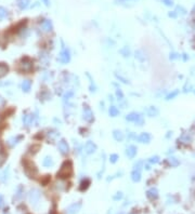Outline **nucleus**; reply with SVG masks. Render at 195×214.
<instances>
[{"label":"nucleus","instance_id":"1","mask_svg":"<svg viewBox=\"0 0 195 214\" xmlns=\"http://www.w3.org/2000/svg\"><path fill=\"white\" fill-rule=\"evenodd\" d=\"M73 167H72V162L70 161H66L62 164L60 171L57 173V176H60L61 178H66L70 177L72 172H73Z\"/></svg>","mask_w":195,"mask_h":214},{"label":"nucleus","instance_id":"2","mask_svg":"<svg viewBox=\"0 0 195 214\" xmlns=\"http://www.w3.org/2000/svg\"><path fill=\"white\" fill-rule=\"evenodd\" d=\"M83 118L85 121H87L88 123H92L94 120V115L92 109L89 107V105H83Z\"/></svg>","mask_w":195,"mask_h":214},{"label":"nucleus","instance_id":"3","mask_svg":"<svg viewBox=\"0 0 195 214\" xmlns=\"http://www.w3.org/2000/svg\"><path fill=\"white\" fill-rule=\"evenodd\" d=\"M40 197H41V193L37 188H33L31 189L28 193V200L33 206H37L40 201Z\"/></svg>","mask_w":195,"mask_h":214},{"label":"nucleus","instance_id":"4","mask_svg":"<svg viewBox=\"0 0 195 214\" xmlns=\"http://www.w3.org/2000/svg\"><path fill=\"white\" fill-rule=\"evenodd\" d=\"M38 118L37 115H34V113H23V117H22V121H23V126H26V128H29L31 126H33L35 122V119Z\"/></svg>","mask_w":195,"mask_h":214},{"label":"nucleus","instance_id":"5","mask_svg":"<svg viewBox=\"0 0 195 214\" xmlns=\"http://www.w3.org/2000/svg\"><path fill=\"white\" fill-rule=\"evenodd\" d=\"M59 59H60V62L62 63V64H67L70 61V50L67 49V46H64L63 42H62V49H61Z\"/></svg>","mask_w":195,"mask_h":214},{"label":"nucleus","instance_id":"6","mask_svg":"<svg viewBox=\"0 0 195 214\" xmlns=\"http://www.w3.org/2000/svg\"><path fill=\"white\" fill-rule=\"evenodd\" d=\"M33 67H34V63L29 57H24L21 61V63H20V69L22 72H28L33 69Z\"/></svg>","mask_w":195,"mask_h":214},{"label":"nucleus","instance_id":"7","mask_svg":"<svg viewBox=\"0 0 195 214\" xmlns=\"http://www.w3.org/2000/svg\"><path fill=\"white\" fill-rule=\"evenodd\" d=\"M126 120L127 121H130V122H135V124H138V126H142L143 124V118L141 116L140 113H128L127 116H126Z\"/></svg>","mask_w":195,"mask_h":214},{"label":"nucleus","instance_id":"8","mask_svg":"<svg viewBox=\"0 0 195 214\" xmlns=\"http://www.w3.org/2000/svg\"><path fill=\"white\" fill-rule=\"evenodd\" d=\"M57 148H59V150H60V152L62 155H67L68 152H70V146H68L67 142L65 139H61L60 142H59Z\"/></svg>","mask_w":195,"mask_h":214},{"label":"nucleus","instance_id":"9","mask_svg":"<svg viewBox=\"0 0 195 214\" xmlns=\"http://www.w3.org/2000/svg\"><path fill=\"white\" fill-rule=\"evenodd\" d=\"M85 152H86L87 155H92V154H94L96 150V145L94 144L92 141H88V142L85 144Z\"/></svg>","mask_w":195,"mask_h":214},{"label":"nucleus","instance_id":"10","mask_svg":"<svg viewBox=\"0 0 195 214\" xmlns=\"http://www.w3.org/2000/svg\"><path fill=\"white\" fill-rule=\"evenodd\" d=\"M80 208H81L80 202H76V203L70 204V206H68L67 210H66V213L67 214H77L78 212H79V210H80Z\"/></svg>","mask_w":195,"mask_h":214},{"label":"nucleus","instance_id":"11","mask_svg":"<svg viewBox=\"0 0 195 214\" xmlns=\"http://www.w3.org/2000/svg\"><path fill=\"white\" fill-rule=\"evenodd\" d=\"M40 26H41L42 30L46 31V33H49V31H51L52 29H53V24H52V22L50 21V20H47V18L41 22Z\"/></svg>","mask_w":195,"mask_h":214},{"label":"nucleus","instance_id":"12","mask_svg":"<svg viewBox=\"0 0 195 214\" xmlns=\"http://www.w3.org/2000/svg\"><path fill=\"white\" fill-rule=\"evenodd\" d=\"M22 139H23V136H22V135H16V136H12V137H10V139H8L7 144H8L10 147H14V146H16V145H18V143L21 142Z\"/></svg>","mask_w":195,"mask_h":214},{"label":"nucleus","instance_id":"13","mask_svg":"<svg viewBox=\"0 0 195 214\" xmlns=\"http://www.w3.org/2000/svg\"><path fill=\"white\" fill-rule=\"evenodd\" d=\"M135 155H137V147L133 146V145L128 146L127 149H126V156H127L129 159H132V158L135 157Z\"/></svg>","mask_w":195,"mask_h":214},{"label":"nucleus","instance_id":"14","mask_svg":"<svg viewBox=\"0 0 195 214\" xmlns=\"http://www.w3.org/2000/svg\"><path fill=\"white\" fill-rule=\"evenodd\" d=\"M138 141L140 143H150L151 141V135L148 134V133H141L140 135L138 136Z\"/></svg>","mask_w":195,"mask_h":214},{"label":"nucleus","instance_id":"15","mask_svg":"<svg viewBox=\"0 0 195 214\" xmlns=\"http://www.w3.org/2000/svg\"><path fill=\"white\" fill-rule=\"evenodd\" d=\"M113 137H114V139L117 141V142H122L125 136H124V133H122L120 130H114V131H113Z\"/></svg>","mask_w":195,"mask_h":214},{"label":"nucleus","instance_id":"16","mask_svg":"<svg viewBox=\"0 0 195 214\" xmlns=\"http://www.w3.org/2000/svg\"><path fill=\"white\" fill-rule=\"evenodd\" d=\"M131 180H133V182H140L141 180V172L140 170H135V169H133V171L131 172Z\"/></svg>","mask_w":195,"mask_h":214},{"label":"nucleus","instance_id":"17","mask_svg":"<svg viewBox=\"0 0 195 214\" xmlns=\"http://www.w3.org/2000/svg\"><path fill=\"white\" fill-rule=\"evenodd\" d=\"M146 196L150 199H156L158 197V191H157L156 188H151L146 191Z\"/></svg>","mask_w":195,"mask_h":214},{"label":"nucleus","instance_id":"18","mask_svg":"<svg viewBox=\"0 0 195 214\" xmlns=\"http://www.w3.org/2000/svg\"><path fill=\"white\" fill-rule=\"evenodd\" d=\"M31 88V80H28V79L23 80V82H22V90H23L24 92H29Z\"/></svg>","mask_w":195,"mask_h":214},{"label":"nucleus","instance_id":"19","mask_svg":"<svg viewBox=\"0 0 195 214\" xmlns=\"http://www.w3.org/2000/svg\"><path fill=\"white\" fill-rule=\"evenodd\" d=\"M31 0H18V5L21 10H25L29 7Z\"/></svg>","mask_w":195,"mask_h":214},{"label":"nucleus","instance_id":"20","mask_svg":"<svg viewBox=\"0 0 195 214\" xmlns=\"http://www.w3.org/2000/svg\"><path fill=\"white\" fill-rule=\"evenodd\" d=\"M109 116L111 117H117L118 115H119V109L117 108L116 106L112 105L109 108Z\"/></svg>","mask_w":195,"mask_h":214},{"label":"nucleus","instance_id":"21","mask_svg":"<svg viewBox=\"0 0 195 214\" xmlns=\"http://www.w3.org/2000/svg\"><path fill=\"white\" fill-rule=\"evenodd\" d=\"M53 159H52L51 157H49V156H47V157H44V161H42V165L44 167H46V168H50V167H52L53 165Z\"/></svg>","mask_w":195,"mask_h":214},{"label":"nucleus","instance_id":"22","mask_svg":"<svg viewBox=\"0 0 195 214\" xmlns=\"http://www.w3.org/2000/svg\"><path fill=\"white\" fill-rule=\"evenodd\" d=\"M9 72V67L5 64H0V78L7 75V72Z\"/></svg>","mask_w":195,"mask_h":214},{"label":"nucleus","instance_id":"23","mask_svg":"<svg viewBox=\"0 0 195 214\" xmlns=\"http://www.w3.org/2000/svg\"><path fill=\"white\" fill-rule=\"evenodd\" d=\"M148 115L150 117H155V116H157L158 115V110L156 109V107H150V108L148 109Z\"/></svg>","mask_w":195,"mask_h":214},{"label":"nucleus","instance_id":"24","mask_svg":"<svg viewBox=\"0 0 195 214\" xmlns=\"http://www.w3.org/2000/svg\"><path fill=\"white\" fill-rule=\"evenodd\" d=\"M73 95H74V91L73 90H67L66 92H65L64 95H63V101L64 102L68 101L70 97H73Z\"/></svg>","mask_w":195,"mask_h":214},{"label":"nucleus","instance_id":"25","mask_svg":"<svg viewBox=\"0 0 195 214\" xmlns=\"http://www.w3.org/2000/svg\"><path fill=\"white\" fill-rule=\"evenodd\" d=\"M8 15H9L8 10L0 5V20H3V18H5Z\"/></svg>","mask_w":195,"mask_h":214},{"label":"nucleus","instance_id":"26","mask_svg":"<svg viewBox=\"0 0 195 214\" xmlns=\"http://www.w3.org/2000/svg\"><path fill=\"white\" fill-rule=\"evenodd\" d=\"M90 185V180H88V178H86V180H83V182L80 183V190H85V189L88 188V186Z\"/></svg>","mask_w":195,"mask_h":214},{"label":"nucleus","instance_id":"27","mask_svg":"<svg viewBox=\"0 0 195 214\" xmlns=\"http://www.w3.org/2000/svg\"><path fill=\"white\" fill-rule=\"evenodd\" d=\"M59 135H60V133L57 131H53V130H52V131H49V133H48V137H49V139H51V141L55 139Z\"/></svg>","mask_w":195,"mask_h":214},{"label":"nucleus","instance_id":"28","mask_svg":"<svg viewBox=\"0 0 195 214\" xmlns=\"http://www.w3.org/2000/svg\"><path fill=\"white\" fill-rule=\"evenodd\" d=\"M9 173H10V169L9 168H7L5 171H3L2 176H1V180H2V182H5V180L9 178Z\"/></svg>","mask_w":195,"mask_h":214},{"label":"nucleus","instance_id":"29","mask_svg":"<svg viewBox=\"0 0 195 214\" xmlns=\"http://www.w3.org/2000/svg\"><path fill=\"white\" fill-rule=\"evenodd\" d=\"M23 193H24V189L22 186H18V189H16V195H15V198L16 199H20L22 196H23Z\"/></svg>","mask_w":195,"mask_h":214},{"label":"nucleus","instance_id":"30","mask_svg":"<svg viewBox=\"0 0 195 214\" xmlns=\"http://www.w3.org/2000/svg\"><path fill=\"white\" fill-rule=\"evenodd\" d=\"M87 76H88V78L90 79V87H89V89H90L91 92H96V85H94L93 80H92V78H91V76L89 75V74H87Z\"/></svg>","mask_w":195,"mask_h":214},{"label":"nucleus","instance_id":"31","mask_svg":"<svg viewBox=\"0 0 195 214\" xmlns=\"http://www.w3.org/2000/svg\"><path fill=\"white\" fill-rule=\"evenodd\" d=\"M5 159H7V155H5V152H0V167L5 162Z\"/></svg>","mask_w":195,"mask_h":214},{"label":"nucleus","instance_id":"32","mask_svg":"<svg viewBox=\"0 0 195 214\" xmlns=\"http://www.w3.org/2000/svg\"><path fill=\"white\" fill-rule=\"evenodd\" d=\"M116 96L118 98V101H122V98H124V93L120 89H116Z\"/></svg>","mask_w":195,"mask_h":214},{"label":"nucleus","instance_id":"33","mask_svg":"<svg viewBox=\"0 0 195 214\" xmlns=\"http://www.w3.org/2000/svg\"><path fill=\"white\" fill-rule=\"evenodd\" d=\"M120 53H122L124 56H129V54H130V52H129V49H128L127 46H125V48H122V50H120Z\"/></svg>","mask_w":195,"mask_h":214},{"label":"nucleus","instance_id":"34","mask_svg":"<svg viewBox=\"0 0 195 214\" xmlns=\"http://www.w3.org/2000/svg\"><path fill=\"white\" fill-rule=\"evenodd\" d=\"M118 155H117V154H112V155L109 156V161H111V162L112 163H115L117 161V160H118Z\"/></svg>","mask_w":195,"mask_h":214},{"label":"nucleus","instance_id":"35","mask_svg":"<svg viewBox=\"0 0 195 214\" xmlns=\"http://www.w3.org/2000/svg\"><path fill=\"white\" fill-rule=\"evenodd\" d=\"M169 163L171 165H174V167H176V165L179 164V161L176 158H169Z\"/></svg>","mask_w":195,"mask_h":214},{"label":"nucleus","instance_id":"36","mask_svg":"<svg viewBox=\"0 0 195 214\" xmlns=\"http://www.w3.org/2000/svg\"><path fill=\"white\" fill-rule=\"evenodd\" d=\"M159 161V158L157 157V156H155V157H152L151 159H150V162L151 163H157Z\"/></svg>","mask_w":195,"mask_h":214},{"label":"nucleus","instance_id":"37","mask_svg":"<svg viewBox=\"0 0 195 214\" xmlns=\"http://www.w3.org/2000/svg\"><path fill=\"white\" fill-rule=\"evenodd\" d=\"M5 105V98H3L2 96H0V108H2V107H3Z\"/></svg>","mask_w":195,"mask_h":214},{"label":"nucleus","instance_id":"38","mask_svg":"<svg viewBox=\"0 0 195 214\" xmlns=\"http://www.w3.org/2000/svg\"><path fill=\"white\" fill-rule=\"evenodd\" d=\"M116 77L118 78L119 80H122V82H124V83H128V80L127 79H125L124 77H122V76H119V75H117L116 74Z\"/></svg>","mask_w":195,"mask_h":214},{"label":"nucleus","instance_id":"39","mask_svg":"<svg viewBox=\"0 0 195 214\" xmlns=\"http://www.w3.org/2000/svg\"><path fill=\"white\" fill-rule=\"evenodd\" d=\"M122 193H117L116 196L113 197V199H114V200H118V199H122Z\"/></svg>","mask_w":195,"mask_h":214},{"label":"nucleus","instance_id":"40","mask_svg":"<svg viewBox=\"0 0 195 214\" xmlns=\"http://www.w3.org/2000/svg\"><path fill=\"white\" fill-rule=\"evenodd\" d=\"M177 94H178V91H174V93H171V94H169V95L167 96V100H170V98L174 97V96L177 95Z\"/></svg>","mask_w":195,"mask_h":214},{"label":"nucleus","instance_id":"41","mask_svg":"<svg viewBox=\"0 0 195 214\" xmlns=\"http://www.w3.org/2000/svg\"><path fill=\"white\" fill-rule=\"evenodd\" d=\"M41 1L44 3V5H47V7H49L50 5V0H41Z\"/></svg>","mask_w":195,"mask_h":214},{"label":"nucleus","instance_id":"42","mask_svg":"<svg viewBox=\"0 0 195 214\" xmlns=\"http://www.w3.org/2000/svg\"><path fill=\"white\" fill-rule=\"evenodd\" d=\"M3 202H5V201H3V197L0 195V208L3 206Z\"/></svg>","mask_w":195,"mask_h":214},{"label":"nucleus","instance_id":"43","mask_svg":"<svg viewBox=\"0 0 195 214\" xmlns=\"http://www.w3.org/2000/svg\"><path fill=\"white\" fill-rule=\"evenodd\" d=\"M165 2H166V5H172V1H170V0H164Z\"/></svg>","mask_w":195,"mask_h":214}]
</instances>
